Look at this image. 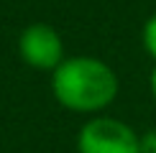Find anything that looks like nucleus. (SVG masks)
Masks as SVG:
<instances>
[{"mask_svg": "<svg viewBox=\"0 0 156 153\" xmlns=\"http://www.w3.org/2000/svg\"><path fill=\"white\" fill-rule=\"evenodd\" d=\"M118 74L97 56H67L51 72V94L64 110L80 115H102L118 97Z\"/></svg>", "mask_w": 156, "mask_h": 153, "instance_id": "obj_1", "label": "nucleus"}, {"mask_svg": "<svg viewBox=\"0 0 156 153\" xmlns=\"http://www.w3.org/2000/svg\"><path fill=\"white\" fill-rule=\"evenodd\" d=\"M77 153H141V135L118 117L95 115L77 133Z\"/></svg>", "mask_w": 156, "mask_h": 153, "instance_id": "obj_2", "label": "nucleus"}, {"mask_svg": "<svg viewBox=\"0 0 156 153\" xmlns=\"http://www.w3.org/2000/svg\"><path fill=\"white\" fill-rule=\"evenodd\" d=\"M18 56L36 72H54L67 59L64 38L49 23H31L18 36Z\"/></svg>", "mask_w": 156, "mask_h": 153, "instance_id": "obj_3", "label": "nucleus"}, {"mask_svg": "<svg viewBox=\"0 0 156 153\" xmlns=\"http://www.w3.org/2000/svg\"><path fill=\"white\" fill-rule=\"evenodd\" d=\"M141 43H144V51L154 59L156 64V13L146 18L144 28H141Z\"/></svg>", "mask_w": 156, "mask_h": 153, "instance_id": "obj_4", "label": "nucleus"}, {"mask_svg": "<svg viewBox=\"0 0 156 153\" xmlns=\"http://www.w3.org/2000/svg\"><path fill=\"white\" fill-rule=\"evenodd\" d=\"M141 153H156V127L141 135Z\"/></svg>", "mask_w": 156, "mask_h": 153, "instance_id": "obj_5", "label": "nucleus"}, {"mask_svg": "<svg viewBox=\"0 0 156 153\" xmlns=\"http://www.w3.org/2000/svg\"><path fill=\"white\" fill-rule=\"evenodd\" d=\"M148 84H151V94H154V100H156V64H154V69H151V79H148Z\"/></svg>", "mask_w": 156, "mask_h": 153, "instance_id": "obj_6", "label": "nucleus"}]
</instances>
